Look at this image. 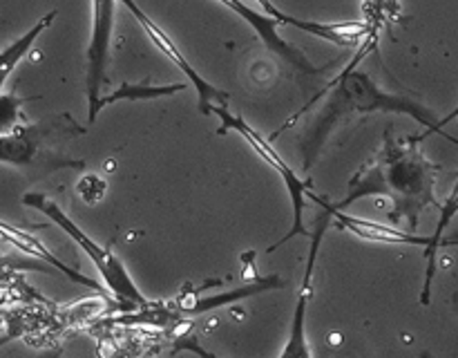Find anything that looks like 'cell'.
<instances>
[{"label": "cell", "mask_w": 458, "mask_h": 358, "mask_svg": "<svg viewBox=\"0 0 458 358\" xmlns=\"http://www.w3.org/2000/svg\"><path fill=\"white\" fill-rule=\"evenodd\" d=\"M76 192H79V197L85 204H98L106 197L107 182L103 177H98V175H85L76 183Z\"/></svg>", "instance_id": "15"}, {"label": "cell", "mask_w": 458, "mask_h": 358, "mask_svg": "<svg viewBox=\"0 0 458 358\" xmlns=\"http://www.w3.org/2000/svg\"><path fill=\"white\" fill-rule=\"evenodd\" d=\"M378 27L371 30V34L358 47V54L353 56V61L340 72L338 79L325 90L331 97L327 101V106L322 107L318 121L313 124L309 137L302 141V152H304V168H311L313 161L320 155L322 146H325L327 137L335 130V125L349 115H369V112H394V115H405L411 116L416 124L425 125L423 134H416L419 141L428 139L429 134H437V115H434L429 107H425L423 103L414 101L410 97H403V94H389L385 90H380L378 85L371 81V76L367 72L356 70L358 63L376 47L378 43Z\"/></svg>", "instance_id": "2"}, {"label": "cell", "mask_w": 458, "mask_h": 358, "mask_svg": "<svg viewBox=\"0 0 458 358\" xmlns=\"http://www.w3.org/2000/svg\"><path fill=\"white\" fill-rule=\"evenodd\" d=\"M116 0H92V36L88 45V74H85V92H88V119L94 124L98 116L101 90L106 83L107 61H110L112 30H114Z\"/></svg>", "instance_id": "6"}, {"label": "cell", "mask_w": 458, "mask_h": 358, "mask_svg": "<svg viewBox=\"0 0 458 358\" xmlns=\"http://www.w3.org/2000/svg\"><path fill=\"white\" fill-rule=\"evenodd\" d=\"M441 166L432 164L420 150L419 137H394L387 128L385 143L349 182V195L334 204L344 210L362 197H387L394 209L387 217L394 224L407 222L419 226V217L428 206H441L434 195Z\"/></svg>", "instance_id": "1"}, {"label": "cell", "mask_w": 458, "mask_h": 358, "mask_svg": "<svg viewBox=\"0 0 458 358\" xmlns=\"http://www.w3.org/2000/svg\"><path fill=\"white\" fill-rule=\"evenodd\" d=\"M217 3L224 4L226 9H231V12H235L237 16L246 22V25L253 27L255 34L259 36V40H262V43L267 45L271 52H276L277 56L284 58L289 65H293L295 70L304 72V74H311V76L320 74V72L327 70V65L325 67L313 65V63L309 61V58L304 56L298 47H293L291 43H286V40L280 36V31H277L280 22H277L276 18L268 16V13L255 12V9H250L249 4H244L242 0H217Z\"/></svg>", "instance_id": "8"}, {"label": "cell", "mask_w": 458, "mask_h": 358, "mask_svg": "<svg viewBox=\"0 0 458 358\" xmlns=\"http://www.w3.org/2000/svg\"><path fill=\"white\" fill-rule=\"evenodd\" d=\"M56 16H58L56 9H54V12H47L34 27H30L21 38H16L13 43H9L7 47L3 49V54H0V85L7 83L9 76H12V72L16 70L18 63L27 56V52H30V49L34 47L36 40H38V36L43 34L54 21H56Z\"/></svg>", "instance_id": "13"}, {"label": "cell", "mask_w": 458, "mask_h": 358, "mask_svg": "<svg viewBox=\"0 0 458 358\" xmlns=\"http://www.w3.org/2000/svg\"><path fill=\"white\" fill-rule=\"evenodd\" d=\"M365 3H367V0H365Z\"/></svg>", "instance_id": "19"}, {"label": "cell", "mask_w": 458, "mask_h": 358, "mask_svg": "<svg viewBox=\"0 0 458 358\" xmlns=\"http://www.w3.org/2000/svg\"><path fill=\"white\" fill-rule=\"evenodd\" d=\"M25 101H30V98L12 97L9 92L3 94V98H0V130H3V134L16 128V125H18V110H21V106Z\"/></svg>", "instance_id": "16"}, {"label": "cell", "mask_w": 458, "mask_h": 358, "mask_svg": "<svg viewBox=\"0 0 458 358\" xmlns=\"http://www.w3.org/2000/svg\"><path fill=\"white\" fill-rule=\"evenodd\" d=\"M0 233H3V240L9 242L12 246H16L21 253L31 255V258H36V260H43V262L49 264L54 271L63 273L67 280L76 282V285L88 286V289L97 291L98 295H107V286H101L97 280H92V277L83 276V273H79V271H74V268L67 267V264L63 262V260H58L56 255H54L52 251H49L47 246H45L43 242L34 235V233H27V231H22V228L12 226L9 222H0Z\"/></svg>", "instance_id": "11"}, {"label": "cell", "mask_w": 458, "mask_h": 358, "mask_svg": "<svg viewBox=\"0 0 458 358\" xmlns=\"http://www.w3.org/2000/svg\"><path fill=\"white\" fill-rule=\"evenodd\" d=\"M262 4L264 13H268L271 18H276L280 25L295 27L300 31H307V34L318 36L322 40H329V43L340 45V47H360L362 40L371 34L374 27L367 21H347V22H318V21H304V18L291 16L284 13L277 7L273 0H258Z\"/></svg>", "instance_id": "10"}, {"label": "cell", "mask_w": 458, "mask_h": 358, "mask_svg": "<svg viewBox=\"0 0 458 358\" xmlns=\"http://www.w3.org/2000/svg\"><path fill=\"white\" fill-rule=\"evenodd\" d=\"M458 215V182L454 183V188H452L450 197H447L445 201L441 204V217H438V224L437 228H434V233L429 237H432V242H429V246L425 249V280H423V289H420V304L423 307H428L429 303H432V285H434V277H437V255H438V249L441 246H458V240H445V231L447 226L452 224V219H454Z\"/></svg>", "instance_id": "12"}, {"label": "cell", "mask_w": 458, "mask_h": 358, "mask_svg": "<svg viewBox=\"0 0 458 358\" xmlns=\"http://www.w3.org/2000/svg\"><path fill=\"white\" fill-rule=\"evenodd\" d=\"M331 219L334 217H331L329 210H325V213H322V217L318 219L316 233H311V249H309L302 285H300V294H298V300H295L293 316H291L289 338H286L284 347H282L280 356L277 358H313L311 347H309V340H307V311H309V303H311V295H313V268H316L318 253H320L322 235H325V231H327V226H329Z\"/></svg>", "instance_id": "7"}, {"label": "cell", "mask_w": 458, "mask_h": 358, "mask_svg": "<svg viewBox=\"0 0 458 358\" xmlns=\"http://www.w3.org/2000/svg\"><path fill=\"white\" fill-rule=\"evenodd\" d=\"M286 282L282 280L280 276H267V277H255V280L244 282L242 286H235V289L228 291H219V294L213 295H197L192 294L191 289L183 291L174 303H170V309L177 311L179 316H201V313H208L213 309H222L226 304H235L242 303L246 298H253V295L267 294V291H276V289H284Z\"/></svg>", "instance_id": "9"}, {"label": "cell", "mask_w": 458, "mask_h": 358, "mask_svg": "<svg viewBox=\"0 0 458 358\" xmlns=\"http://www.w3.org/2000/svg\"><path fill=\"white\" fill-rule=\"evenodd\" d=\"M423 358H434V356H429V354H423Z\"/></svg>", "instance_id": "18"}, {"label": "cell", "mask_w": 458, "mask_h": 358, "mask_svg": "<svg viewBox=\"0 0 458 358\" xmlns=\"http://www.w3.org/2000/svg\"><path fill=\"white\" fill-rule=\"evenodd\" d=\"M456 119H458V106L454 107V110L450 112V115H447V116H443V119H438V124H437V134H441V137H447V139H450L452 143H456V146H458V139L450 137V134H445V132H443V128H445L447 124H452V121H456Z\"/></svg>", "instance_id": "17"}, {"label": "cell", "mask_w": 458, "mask_h": 358, "mask_svg": "<svg viewBox=\"0 0 458 358\" xmlns=\"http://www.w3.org/2000/svg\"><path fill=\"white\" fill-rule=\"evenodd\" d=\"M22 204H25L27 209H34L38 210V213H43L54 226L61 228L63 233H67V237H72V242L79 244V249L92 260L97 271L101 273L103 285L107 286V291H110L121 304H128V307L137 309L150 307V300H148L146 295H143V291L139 289L137 282L132 280L130 271L125 268V264L121 262L107 246L98 244L94 237H89L88 233H85L83 228H81L79 224H76L74 219L52 200V197L45 195V192L31 191L22 195Z\"/></svg>", "instance_id": "3"}, {"label": "cell", "mask_w": 458, "mask_h": 358, "mask_svg": "<svg viewBox=\"0 0 458 358\" xmlns=\"http://www.w3.org/2000/svg\"><path fill=\"white\" fill-rule=\"evenodd\" d=\"M186 83H165V85H152V83H121L114 92L103 94L98 110L107 106H114L119 101H155V98L174 97V94L183 92Z\"/></svg>", "instance_id": "14"}, {"label": "cell", "mask_w": 458, "mask_h": 358, "mask_svg": "<svg viewBox=\"0 0 458 358\" xmlns=\"http://www.w3.org/2000/svg\"><path fill=\"white\" fill-rule=\"evenodd\" d=\"M215 116L219 119L217 132L219 134L235 132L237 137L244 139V141L250 146V150H253L255 155H258L259 159L268 166V168H273L277 175H280L282 183H284L286 192H289V197H291V206H293V222H291L289 233H286L282 240H277L276 244L268 246L267 249L268 253H273L276 249H280L282 244H286V242L293 240V237L309 235V231L304 228V209H307V200H311V182H309V179L304 182V179L300 177V175L295 173V170L291 168L284 159H282L280 152L273 148L271 139L262 137V134H259L253 125L246 124L240 115H233L228 107H217V110H215Z\"/></svg>", "instance_id": "4"}, {"label": "cell", "mask_w": 458, "mask_h": 358, "mask_svg": "<svg viewBox=\"0 0 458 358\" xmlns=\"http://www.w3.org/2000/svg\"><path fill=\"white\" fill-rule=\"evenodd\" d=\"M54 358H56V356H54Z\"/></svg>", "instance_id": "20"}, {"label": "cell", "mask_w": 458, "mask_h": 358, "mask_svg": "<svg viewBox=\"0 0 458 358\" xmlns=\"http://www.w3.org/2000/svg\"><path fill=\"white\" fill-rule=\"evenodd\" d=\"M119 3H123L125 9H128V12L137 18V22L143 27V31L148 34V38L155 43V47L159 49L165 58H170V61H173V65H177L179 72H183V76L191 81V85L195 88V92H197V110H199L201 115L208 116V115H215V110H217V107H228V92L219 90L217 85L208 83V81H206L204 76L197 72V67L192 65L186 56H183V52L177 47V43H174V40L165 34V30H161V27L157 25V22L152 21V18L148 16V13L143 12V9L139 7L134 0H119Z\"/></svg>", "instance_id": "5"}]
</instances>
